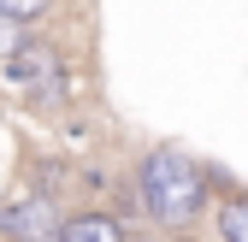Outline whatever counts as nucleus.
<instances>
[{"label":"nucleus","instance_id":"nucleus-6","mask_svg":"<svg viewBox=\"0 0 248 242\" xmlns=\"http://www.w3.org/2000/svg\"><path fill=\"white\" fill-rule=\"evenodd\" d=\"M47 6H53V0H0V18H12V24H36V18H47Z\"/></svg>","mask_w":248,"mask_h":242},{"label":"nucleus","instance_id":"nucleus-4","mask_svg":"<svg viewBox=\"0 0 248 242\" xmlns=\"http://www.w3.org/2000/svg\"><path fill=\"white\" fill-rule=\"evenodd\" d=\"M53 242H124V225L112 213H71V219H59Z\"/></svg>","mask_w":248,"mask_h":242},{"label":"nucleus","instance_id":"nucleus-2","mask_svg":"<svg viewBox=\"0 0 248 242\" xmlns=\"http://www.w3.org/2000/svg\"><path fill=\"white\" fill-rule=\"evenodd\" d=\"M6 77L24 89V101L30 106H65V65H59V53L53 47H36V42H24L12 59H6Z\"/></svg>","mask_w":248,"mask_h":242},{"label":"nucleus","instance_id":"nucleus-1","mask_svg":"<svg viewBox=\"0 0 248 242\" xmlns=\"http://www.w3.org/2000/svg\"><path fill=\"white\" fill-rule=\"evenodd\" d=\"M213 201V171L177 148H154L136 166V207L160 230H189Z\"/></svg>","mask_w":248,"mask_h":242},{"label":"nucleus","instance_id":"nucleus-7","mask_svg":"<svg viewBox=\"0 0 248 242\" xmlns=\"http://www.w3.org/2000/svg\"><path fill=\"white\" fill-rule=\"evenodd\" d=\"M24 47V24H12V18H0V65Z\"/></svg>","mask_w":248,"mask_h":242},{"label":"nucleus","instance_id":"nucleus-3","mask_svg":"<svg viewBox=\"0 0 248 242\" xmlns=\"http://www.w3.org/2000/svg\"><path fill=\"white\" fill-rule=\"evenodd\" d=\"M0 230H6L12 242H53L59 236V213H53L47 195H30V201H18V207L0 213Z\"/></svg>","mask_w":248,"mask_h":242},{"label":"nucleus","instance_id":"nucleus-5","mask_svg":"<svg viewBox=\"0 0 248 242\" xmlns=\"http://www.w3.org/2000/svg\"><path fill=\"white\" fill-rule=\"evenodd\" d=\"M219 236L225 242H248V195L242 189L219 201Z\"/></svg>","mask_w":248,"mask_h":242}]
</instances>
